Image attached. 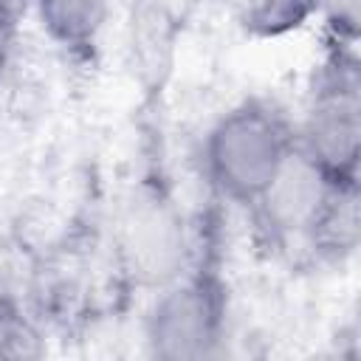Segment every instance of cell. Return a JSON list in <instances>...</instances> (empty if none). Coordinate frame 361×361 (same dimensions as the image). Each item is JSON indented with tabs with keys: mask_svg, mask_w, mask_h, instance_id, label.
Instances as JSON below:
<instances>
[{
	"mask_svg": "<svg viewBox=\"0 0 361 361\" xmlns=\"http://www.w3.org/2000/svg\"><path fill=\"white\" fill-rule=\"evenodd\" d=\"M319 14L324 17L330 34L336 37V45L353 48V42L358 37L361 0H319Z\"/></svg>",
	"mask_w": 361,
	"mask_h": 361,
	"instance_id": "cell-8",
	"label": "cell"
},
{
	"mask_svg": "<svg viewBox=\"0 0 361 361\" xmlns=\"http://www.w3.org/2000/svg\"><path fill=\"white\" fill-rule=\"evenodd\" d=\"M361 82L350 48H338L310 93L307 113L293 130L296 152L310 161L324 178L341 186L358 183V144H361Z\"/></svg>",
	"mask_w": 361,
	"mask_h": 361,
	"instance_id": "cell-2",
	"label": "cell"
},
{
	"mask_svg": "<svg viewBox=\"0 0 361 361\" xmlns=\"http://www.w3.org/2000/svg\"><path fill=\"white\" fill-rule=\"evenodd\" d=\"M28 8H31V0H0V62Z\"/></svg>",
	"mask_w": 361,
	"mask_h": 361,
	"instance_id": "cell-9",
	"label": "cell"
},
{
	"mask_svg": "<svg viewBox=\"0 0 361 361\" xmlns=\"http://www.w3.org/2000/svg\"><path fill=\"white\" fill-rule=\"evenodd\" d=\"M31 8L48 39L65 51L93 48L110 17V0H31Z\"/></svg>",
	"mask_w": 361,
	"mask_h": 361,
	"instance_id": "cell-6",
	"label": "cell"
},
{
	"mask_svg": "<svg viewBox=\"0 0 361 361\" xmlns=\"http://www.w3.org/2000/svg\"><path fill=\"white\" fill-rule=\"evenodd\" d=\"M338 186L341 183L324 178L310 161H305L293 149V155L288 158L276 180L268 186V192L254 203V209L259 212L265 226L282 237H313Z\"/></svg>",
	"mask_w": 361,
	"mask_h": 361,
	"instance_id": "cell-5",
	"label": "cell"
},
{
	"mask_svg": "<svg viewBox=\"0 0 361 361\" xmlns=\"http://www.w3.org/2000/svg\"><path fill=\"white\" fill-rule=\"evenodd\" d=\"M319 14V0H248L243 28L251 39H282Z\"/></svg>",
	"mask_w": 361,
	"mask_h": 361,
	"instance_id": "cell-7",
	"label": "cell"
},
{
	"mask_svg": "<svg viewBox=\"0 0 361 361\" xmlns=\"http://www.w3.org/2000/svg\"><path fill=\"white\" fill-rule=\"evenodd\" d=\"M226 330V293L212 274H180L161 288L147 316V341L158 358L195 361L217 353Z\"/></svg>",
	"mask_w": 361,
	"mask_h": 361,
	"instance_id": "cell-3",
	"label": "cell"
},
{
	"mask_svg": "<svg viewBox=\"0 0 361 361\" xmlns=\"http://www.w3.org/2000/svg\"><path fill=\"white\" fill-rule=\"evenodd\" d=\"M124 257L147 285H169L186 265V231L175 203L164 195H144L124 217Z\"/></svg>",
	"mask_w": 361,
	"mask_h": 361,
	"instance_id": "cell-4",
	"label": "cell"
},
{
	"mask_svg": "<svg viewBox=\"0 0 361 361\" xmlns=\"http://www.w3.org/2000/svg\"><path fill=\"white\" fill-rule=\"evenodd\" d=\"M296 149L293 127L265 102H240L206 133L203 166L209 183L231 203L254 206Z\"/></svg>",
	"mask_w": 361,
	"mask_h": 361,
	"instance_id": "cell-1",
	"label": "cell"
}]
</instances>
